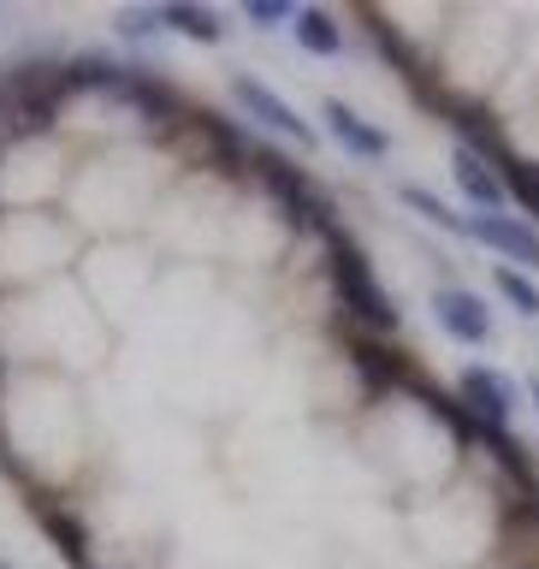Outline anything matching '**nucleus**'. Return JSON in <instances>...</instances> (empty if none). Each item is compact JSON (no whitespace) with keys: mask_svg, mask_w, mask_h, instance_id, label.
<instances>
[{"mask_svg":"<svg viewBox=\"0 0 539 569\" xmlns=\"http://www.w3.org/2000/svg\"><path fill=\"white\" fill-rule=\"evenodd\" d=\"M457 398L475 421H487L492 433H516V386H510V373H498L492 362H462Z\"/></svg>","mask_w":539,"mask_h":569,"instance_id":"nucleus-1","label":"nucleus"},{"mask_svg":"<svg viewBox=\"0 0 539 569\" xmlns=\"http://www.w3.org/2000/svg\"><path fill=\"white\" fill-rule=\"evenodd\" d=\"M462 238H475V243H487L505 267H539V231L528 220H516V213H462L457 220Z\"/></svg>","mask_w":539,"mask_h":569,"instance_id":"nucleus-2","label":"nucleus"},{"mask_svg":"<svg viewBox=\"0 0 539 569\" xmlns=\"http://www.w3.org/2000/svg\"><path fill=\"white\" fill-rule=\"evenodd\" d=\"M427 309H433V320H439V332H451L457 345H492L498 338V320H492V309H487V297L480 291H469V284H439L433 297H427Z\"/></svg>","mask_w":539,"mask_h":569,"instance_id":"nucleus-3","label":"nucleus"},{"mask_svg":"<svg viewBox=\"0 0 539 569\" xmlns=\"http://www.w3.org/2000/svg\"><path fill=\"white\" fill-rule=\"evenodd\" d=\"M451 178H457V190H462V202H469V213H510V178L498 172V160L492 154H480L469 149V142H457L451 149Z\"/></svg>","mask_w":539,"mask_h":569,"instance_id":"nucleus-4","label":"nucleus"},{"mask_svg":"<svg viewBox=\"0 0 539 569\" xmlns=\"http://www.w3.org/2000/svg\"><path fill=\"white\" fill-rule=\"evenodd\" d=\"M231 89H238V101H243L249 113H256V119H261L273 137H285V142H315L309 119H302L297 107H285V101H279L267 83H256V78H231Z\"/></svg>","mask_w":539,"mask_h":569,"instance_id":"nucleus-5","label":"nucleus"},{"mask_svg":"<svg viewBox=\"0 0 539 569\" xmlns=\"http://www.w3.org/2000/svg\"><path fill=\"white\" fill-rule=\"evenodd\" d=\"M327 124H332V137L345 142L350 154H362V160H386V154H391V137H386V124L362 119L350 101H327Z\"/></svg>","mask_w":539,"mask_h":569,"instance_id":"nucleus-6","label":"nucleus"},{"mask_svg":"<svg viewBox=\"0 0 539 569\" xmlns=\"http://www.w3.org/2000/svg\"><path fill=\"white\" fill-rule=\"evenodd\" d=\"M297 42L320 53V60H332V53H345V36H338V18L332 12H320V7H297Z\"/></svg>","mask_w":539,"mask_h":569,"instance_id":"nucleus-7","label":"nucleus"},{"mask_svg":"<svg viewBox=\"0 0 539 569\" xmlns=\"http://www.w3.org/2000/svg\"><path fill=\"white\" fill-rule=\"evenodd\" d=\"M160 30H178V36H190V42H220L226 18L208 12V7H160Z\"/></svg>","mask_w":539,"mask_h":569,"instance_id":"nucleus-8","label":"nucleus"},{"mask_svg":"<svg viewBox=\"0 0 539 569\" xmlns=\"http://www.w3.org/2000/svg\"><path fill=\"white\" fill-rule=\"evenodd\" d=\"M492 284H498V297H505L522 320H539V284H533V273H522V267H505V261H498V267H492Z\"/></svg>","mask_w":539,"mask_h":569,"instance_id":"nucleus-9","label":"nucleus"},{"mask_svg":"<svg viewBox=\"0 0 539 569\" xmlns=\"http://www.w3.org/2000/svg\"><path fill=\"white\" fill-rule=\"evenodd\" d=\"M113 24H119V36H131V42H149V36H160V7H137V12H119Z\"/></svg>","mask_w":539,"mask_h":569,"instance_id":"nucleus-10","label":"nucleus"},{"mask_svg":"<svg viewBox=\"0 0 539 569\" xmlns=\"http://www.w3.org/2000/svg\"><path fill=\"white\" fill-rule=\"evenodd\" d=\"M249 18H256V24H297V7L291 0H249Z\"/></svg>","mask_w":539,"mask_h":569,"instance_id":"nucleus-11","label":"nucleus"},{"mask_svg":"<svg viewBox=\"0 0 539 569\" xmlns=\"http://www.w3.org/2000/svg\"><path fill=\"white\" fill-rule=\"evenodd\" d=\"M528 403H533V416H539V380L528 386Z\"/></svg>","mask_w":539,"mask_h":569,"instance_id":"nucleus-12","label":"nucleus"}]
</instances>
